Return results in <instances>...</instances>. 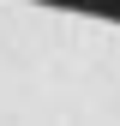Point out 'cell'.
Wrapping results in <instances>:
<instances>
[{"mask_svg": "<svg viewBox=\"0 0 120 126\" xmlns=\"http://www.w3.org/2000/svg\"><path fill=\"white\" fill-rule=\"evenodd\" d=\"M0 126H120V0H0Z\"/></svg>", "mask_w": 120, "mask_h": 126, "instance_id": "cell-1", "label": "cell"}]
</instances>
